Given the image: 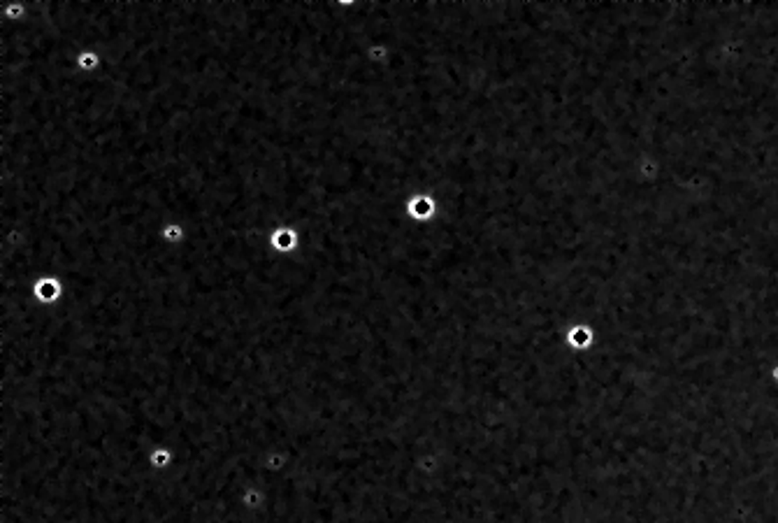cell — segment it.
<instances>
[{
  "instance_id": "obj_1",
  "label": "cell",
  "mask_w": 778,
  "mask_h": 523,
  "mask_svg": "<svg viewBox=\"0 0 778 523\" xmlns=\"http://www.w3.org/2000/svg\"><path fill=\"white\" fill-rule=\"evenodd\" d=\"M274 247L281 249V251H288L293 249V244H296V235H293L291 231H276L274 237H272Z\"/></svg>"
}]
</instances>
